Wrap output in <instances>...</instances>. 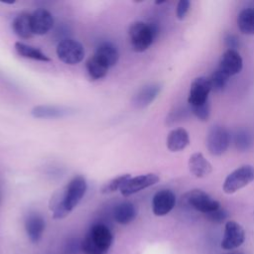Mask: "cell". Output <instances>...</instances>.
Listing matches in <instances>:
<instances>
[{
	"mask_svg": "<svg viewBox=\"0 0 254 254\" xmlns=\"http://www.w3.org/2000/svg\"><path fill=\"white\" fill-rule=\"evenodd\" d=\"M87 190V184L82 176L73 177L65 187L62 195L53 197L51 200V210L55 219H62L79 203Z\"/></svg>",
	"mask_w": 254,
	"mask_h": 254,
	"instance_id": "1",
	"label": "cell"
},
{
	"mask_svg": "<svg viewBox=\"0 0 254 254\" xmlns=\"http://www.w3.org/2000/svg\"><path fill=\"white\" fill-rule=\"evenodd\" d=\"M113 242V234L102 223L91 226L81 242V250L85 254H104Z\"/></svg>",
	"mask_w": 254,
	"mask_h": 254,
	"instance_id": "2",
	"label": "cell"
},
{
	"mask_svg": "<svg viewBox=\"0 0 254 254\" xmlns=\"http://www.w3.org/2000/svg\"><path fill=\"white\" fill-rule=\"evenodd\" d=\"M129 39L132 49L137 53L145 52L158 36V28L154 24L136 21L129 27Z\"/></svg>",
	"mask_w": 254,
	"mask_h": 254,
	"instance_id": "3",
	"label": "cell"
},
{
	"mask_svg": "<svg viewBox=\"0 0 254 254\" xmlns=\"http://www.w3.org/2000/svg\"><path fill=\"white\" fill-rule=\"evenodd\" d=\"M182 201L191 208L207 214L220 207V203L201 190H192L182 196Z\"/></svg>",
	"mask_w": 254,
	"mask_h": 254,
	"instance_id": "4",
	"label": "cell"
},
{
	"mask_svg": "<svg viewBox=\"0 0 254 254\" xmlns=\"http://www.w3.org/2000/svg\"><path fill=\"white\" fill-rule=\"evenodd\" d=\"M254 181V167L244 165L231 172L224 180L223 191L225 193H234L240 189L246 187Z\"/></svg>",
	"mask_w": 254,
	"mask_h": 254,
	"instance_id": "5",
	"label": "cell"
},
{
	"mask_svg": "<svg viewBox=\"0 0 254 254\" xmlns=\"http://www.w3.org/2000/svg\"><path fill=\"white\" fill-rule=\"evenodd\" d=\"M56 51L58 58L63 63L70 65L80 63L84 58L83 46L73 39H64L61 41L57 45Z\"/></svg>",
	"mask_w": 254,
	"mask_h": 254,
	"instance_id": "6",
	"label": "cell"
},
{
	"mask_svg": "<svg viewBox=\"0 0 254 254\" xmlns=\"http://www.w3.org/2000/svg\"><path fill=\"white\" fill-rule=\"evenodd\" d=\"M230 143L227 129L221 125H213L206 136V147L212 156H221L225 153Z\"/></svg>",
	"mask_w": 254,
	"mask_h": 254,
	"instance_id": "7",
	"label": "cell"
},
{
	"mask_svg": "<svg viewBox=\"0 0 254 254\" xmlns=\"http://www.w3.org/2000/svg\"><path fill=\"white\" fill-rule=\"evenodd\" d=\"M211 91L209 79L205 76L194 78L190 86L188 102L190 107L197 106L208 101V94Z\"/></svg>",
	"mask_w": 254,
	"mask_h": 254,
	"instance_id": "8",
	"label": "cell"
},
{
	"mask_svg": "<svg viewBox=\"0 0 254 254\" xmlns=\"http://www.w3.org/2000/svg\"><path fill=\"white\" fill-rule=\"evenodd\" d=\"M245 240V231L243 227L234 220L225 223L224 234L221 241V247L225 250L238 248Z\"/></svg>",
	"mask_w": 254,
	"mask_h": 254,
	"instance_id": "9",
	"label": "cell"
},
{
	"mask_svg": "<svg viewBox=\"0 0 254 254\" xmlns=\"http://www.w3.org/2000/svg\"><path fill=\"white\" fill-rule=\"evenodd\" d=\"M159 180H160L159 176L153 173L140 175V176L129 179L128 182L120 190V192L123 196H129L144 189H147L151 186L156 185L159 182Z\"/></svg>",
	"mask_w": 254,
	"mask_h": 254,
	"instance_id": "10",
	"label": "cell"
},
{
	"mask_svg": "<svg viewBox=\"0 0 254 254\" xmlns=\"http://www.w3.org/2000/svg\"><path fill=\"white\" fill-rule=\"evenodd\" d=\"M243 67V61L237 51L226 50L218 63V69L228 77L237 74Z\"/></svg>",
	"mask_w": 254,
	"mask_h": 254,
	"instance_id": "11",
	"label": "cell"
},
{
	"mask_svg": "<svg viewBox=\"0 0 254 254\" xmlns=\"http://www.w3.org/2000/svg\"><path fill=\"white\" fill-rule=\"evenodd\" d=\"M176 204V195L171 190H161L152 199V210L157 216L168 214Z\"/></svg>",
	"mask_w": 254,
	"mask_h": 254,
	"instance_id": "12",
	"label": "cell"
},
{
	"mask_svg": "<svg viewBox=\"0 0 254 254\" xmlns=\"http://www.w3.org/2000/svg\"><path fill=\"white\" fill-rule=\"evenodd\" d=\"M34 35H46L54 26L53 15L46 9H37L31 14Z\"/></svg>",
	"mask_w": 254,
	"mask_h": 254,
	"instance_id": "13",
	"label": "cell"
},
{
	"mask_svg": "<svg viewBox=\"0 0 254 254\" xmlns=\"http://www.w3.org/2000/svg\"><path fill=\"white\" fill-rule=\"evenodd\" d=\"M45 219L40 214L32 213L27 217L25 222V228L31 242L37 243L40 241L45 231Z\"/></svg>",
	"mask_w": 254,
	"mask_h": 254,
	"instance_id": "14",
	"label": "cell"
},
{
	"mask_svg": "<svg viewBox=\"0 0 254 254\" xmlns=\"http://www.w3.org/2000/svg\"><path fill=\"white\" fill-rule=\"evenodd\" d=\"M161 91V85L151 83L142 87L133 97V104L137 108H144L150 105Z\"/></svg>",
	"mask_w": 254,
	"mask_h": 254,
	"instance_id": "15",
	"label": "cell"
},
{
	"mask_svg": "<svg viewBox=\"0 0 254 254\" xmlns=\"http://www.w3.org/2000/svg\"><path fill=\"white\" fill-rule=\"evenodd\" d=\"M189 169L195 178L200 179L208 176L211 173L212 166L201 153L196 152L193 153L189 159Z\"/></svg>",
	"mask_w": 254,
	"mask_h": 254,
	"instance_id": "16",
	"label": "cell"
},
{
	"mask_svg": "<svg viewBox=\"0 0 254 254\" xmlns=\"http://www.w3.org/2000/svg\"><path fill=\"white\" fill-rule=\"evenodd\" d=\"M190 145V136L186 129L177 128L172 130L167 137V147L171 152H179Z\"/></svg>",
	"mask_w": 254,
	"mask_h": 254,
	"instance_id": "17",
	"label": "cell"
},
{
	"mask_svg": "<svg viewBox=\"0 0 254 254\" xmlns=\"http://www.w3.org/2000/svg\"><path fill=\"white\" fill-rule=\"evenodd\" d=\"M94 55L108 67L115 65L119 60V52L116 46L110 42L101 43L96 48Z\"/></svg>",
	"mask_w": 254,
	"mask_h": 254,
	"instance_id": "18",
	"label": "cell"
},
{
	"mask_svg": "<svg viewBox=\"0 0 254 254\" xmlns=\"http://www.w3.org/2000/svg\"><path fill=\"white\" fill-rule=\"evenodd\" d=\"M14 33L21 39H30L33 37L34 32L31 22V14L22 12L14 19L12 23Z\"/></svg>",
	"mask_w": 254,
	"mask_h": 254,
	"instance_id": "19",
	"label": "cell"
},
{
	"mask_svg": "<svg viewBox=\"0 0 254 254\" xmlns=\"http://www.w3.org/2000/svg\"><path fill=\"white\" fill-rule=\"evenodd\" d=\"M137 215V210L133 203L124 201L117 204L113 211L114 219L117 223L125 225L132 222Z\"/></svg>",
	"mask_w": 254,
	"mask_h": 254,
	"instance_id": "20",
	"label": "cell"
},
{
	"mask_svg": "<svg viewBox=\"0 0 254 254\" xmlns=\"http://www.w3.org/2000/svg\"><path fill=\"white\" fill-rule=\"evenodd\" d=\"M14 48H15V51L17 52V54L19 56H21L22 58L31 59V60L39 61V62H43V63L51 62V59L47 55H45L41 50H39L35 47H32V46L26 45L22 42H16L14 45Z\"/></svg>",
	"mask_w": 254,
	"mask_h": 254,
	"instance_id": "21",
	"label": "cell"
},
{
	"mask_svg": "<svg viewBox=\"0 0 254 254\" xmlns=\"http://www.w3.org/2000/svg\"><path fill=\"white\" fill-rule=\"evenodd\" d=\"M85 67L89 77L93 80L103 78L107 74L109 69V67L104 64L95 55L88 58L85 63Z\"/></svg>",
	"mask_w": 254,
	"mask_h": 254,
	"instance_id": "22",
	"label": "cell"
},
{
	"mask_svg": "<svg viewBox=\"0 0 254 254\" xmlns=\"http://www.w3.org/2000/svg\"><path fill=\"white\" fill-rule=\"evenodd\" d=\"M31 114L36 118H58L68 114V111L64 107L39 105L31 110Z\"/></svg>",
	"mask_w": 254,
	"mask_h": 254,
	"instance_id": "23",
	"label": "cell"
},
{
	"mask_svg": "<svg viewBox=\"0 0 254 254\" xmlns=\"http://www.w3.org/2000/svg\"><path fill=\"white\" fill-rule=\"evenodd\" d=\"M237 26L244 35H254V8H246L239 12Z\"/></svg>",
	"mask_w": 254,
	"mask_h": 254,
	"instance_id": "24",
	"label": "cell"
},
{
	"mask_svg": "<svg viewBox=\"0 0 254 254\" xmlns=\"http://www.w3.org/2000/svg\"><path fill=\"white\" fill-rule=\"evenodd\" d=\"M131 179V175L130 174H123L120 175L112 180H110L109 182H107L101 189V192L104 194L107 193H111L114 192L118 190H121L123 188V186L128 182V180Z\"/></svg>",
	"mask_w": 254,
	"mask_h": 254,
	"instance_id": "25",
	"label": "cell"
},
{
	"mask_svg": "<svg viewBox=\"0 0 254 254\" xmlns=\"http://www.w3.org/2000/svg\"><path fill=\"white\" fill-rule=\"evenodd\" d=\"M234 144L237 150L240 152H245L249 150L253 144L252 135L247 130H239L235 133Z\"/></svg>",
	"mask_w": 254,
	"mask_h": 254,
	"instance_id": "26",
	"label": "cell"
},
{
	"mask_svg": "<svg viewBox=\"0 0 254 254\" xmlns=\"http://www.w3.org/2000/svg\"><path fill=\"white\" fill-rule=\"evenodd\" d=\"M208 79H209V83L211 86V91L220 92L225 88L229 77L227 75H225L223 72H221L218 68H216L211 73V75Z\"/></svg>",
	"mask_w": 254,
	"mask_h": 254,
	"instance_id": "27",
	"label": "cell"
},
{
	"mask_svg": "<svg viewBox=\"0 0 254 254\" xmlns=\"http://www.w3.org/2000/svg\"><path fill=\"white\" fill-rule=\"evenodd\" d=\"M192 114L200 121L205 122L208 120L209 115H210V105L209 102L206 101L203 104L197 105V106H192L190 107Z\"/></svg>",
	"mask_w": 254,
	"mask_h": 254,
	"instance_id": "28",
	"label": "cell"
},
{
	"mask_svg": "<svg viewBox=\"0 0 254 254\" xmlns=\"http://www.w3.org/2000/svg\"><path fill=\"white\" fill-rule=\"evenodd\" d=\"M206 218L208 220H210L211 222H215V223H221L223 222L227 217H228V212L225 208L223 207H219L207 214H205Z\"/></svg>",
	"mask_w": 254,
	"mask_h": 254,
	"instance_id": "29",
	"label": "cell"
},
{
	"mask_svg": "<svg viewBox=\"0 0 254 254\" xmlns=\"http://www.w3.org/2000/svg\"><path fill=\"white\" fill-rule=\"evenodd\" d=\"M190 2L189 0H181L179 1L177 5V18L179 20H184L190 10Z\"/></svg>",
	"mask_w": 254,
	"mask_h": 254,
	"instance_id": "30",
	"label": "cell"
},
{
	"mask_svg": "<svg viewBox=\"0 0 254 254\" xmlns=\"http://www.w3.org/2000/svg\"><path fill=\"white\" fill-rule=\"evenodd\" d=\"M224 42H225V45L227 46L228 50L236 51V49L239 48V46H240L239 39L234 35H227L224 39Z\"/></svg>",
	"mask_w": 254,
	"mask_h": 254,
	"instance_id": "31",
	"label": "cell"
},
{
	"mask_svg": "<svg viewBox=\"0 0 254 254\" xmlns=\"http://www.w3.org/2000/svg\"><path fill=\"white\" fill-rule=\"evenodd\" d=\"M230 254H242V253H239V252H235V253H230Z\"/></svg>",
	"mask_w": 254,
	"mask_h": 254,
	"instance_id": "32",
	"label": "cell"
}]
</instances>
